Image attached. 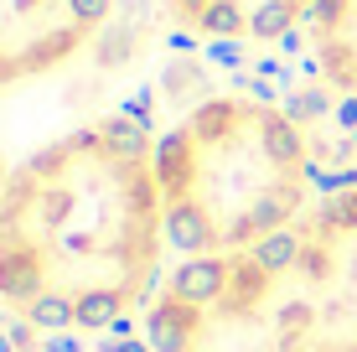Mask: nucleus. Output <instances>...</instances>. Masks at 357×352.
I'll use <instances>...</instances> for the list:
<instances>
[{"instance_id": "nucleus-1", "label": "nucleus", "mask_w": 357, "mask_h": 352, "mask_svg": "<svg viewBox=\"0 0 357 352\" xmlns=\"http://www.w3.org/2000/svg\"><path fill=\"white\" fill-rule=\"evenodd\" d=\"M89 36L78 0H0V63L10 83L63 68Z\"/></svg>"}, {"instance_id": "nucleus-2", "label": "nucleus", "mask_w": 357, "mask_h": 352, "mask_svg": "<svg viewBox=\"0 0 357 352\" xmlns=\"http://www.w3.org/2000/svg\"><path fill=\"white\" fill-rule=\"evenodd\" d=\"M311 31V63L331 89L352 99L357 93V0H311L301 16Z\"/></svg>"}, {"instance_id": "nucleus-3", "label": "nucleus", "mask_w": 357, "mask_h": 352, "mask_svg": "<svg viewBox=\"0 0 357 352\" xmlns=\"http://www.w3.org/2000/svg\"><path fill=\"white\" fill-rule=\"evenodd\" d=\"M213 6H233L243 16V42H285L301 26L311 0H166L176 26H197V16L213 10Z\"/></svg>"}, {"instance_id": "nucleus-4", "label": "nucleus", "mask_w": 357, "mask_h": 352, "mask_svg": "<svg viewBox=\"0 0 357 352\" xmlns=\"http://www.w3.org/2000/svg\"><path fill=\"white\" fill-rule=\"evenodd\" d=\"M151 166H155V181H161L166 202H181V197L197 187V171H202V145L192 140L187 125H176L161 145H155Z\"/></svg>"}, {"instance_id": "nucleus-5", "label": "nucleus", "mask_w": 357, "mask_h": 352, "mask_svg": "<svg viewBox=\"0 0 357 352\" xmlns=\"http://www.w3.org/2000/svg\"><path fill=\"white\" fill-rule=\"evenodd\" d=\"M254 135H259L264 161L275 166L280 176H301L305 171V140H301V125H295L290 114H280V109H269L259 99V109H254Z\"/></svg>"}, {"instance_id": "nucleus-6", "label": "nucleus", "mask_w": 357, "mask_h": 352, "mask_svg": "<svg viewBox=\"0 0 357 352\" xmlns=\"http://www.w3.org/2000/svg\"><path fill=\"white\" fill-rule=\"evenodd\" d=\"M301 176H280L275 187H264L259 197L249 202V213L238 217V228H233L228 238H238V244H254L259 234H275V228H285V217L301 208Z\"/></svg>"}, {"instance_id": "nucleus-7", "label": "nucleus", "mask_w": 357, "mask_h": 352, "mask_svg": "<svg viewBox=\"0 0 357 352\" xmlns=\"http://www.w3.org/2000/svg\"><path fill=\"white\" fill-rule=\"evenodd\" d=\"M42 280H47V264L31 244H6L0 249V296H6L10 306H31V300L42 296Z\"/></svg>"}, {"instance_id": "nucleus-8", "label": "nucleus", "mask_w": 357, "mask_h": 352, "mask_svg": "<svg viewBox=\"0 0 357 352\" xmlns=\"http://www.w3.org/2000/svg\"><path fill=\"white\" fill-rule=\"evenodd\" d=\"M197 311L202 306H192V300H181V296H166L161 306L151 311V321H145V342L155 352H187V342L197 337V326H202Z\"/></svg>"}, {"instance_id": "nucleus-9", "label": "nucleus", "mask_w": 357, "mask_h": 352, "mask_svg": "<svg viewBox=\"0 0 357 352\" xmlns=\"http://www.w3.org/2000/svg\"><path fill=\"white\" fill-rule=\"evenodd\" d=\"M228 259H213V254H197V259H181V270L171 275V296L192 300V306H213V300L228 296Z\"/></svg>"}, {"instance_id": "nucleus-10", "label": "nucleus", "mask_w": 357, "mask_h": 352, "mask_svg": "<svg viewBox=\"0 0 357 352\" xmlns=\"http://www.w3.org/2000/svg\"><path fill=\"white\" fill-rule=\"evenodd\" d=\"M166 234H171L176 249H187V259H197L218 238V228H213V217L202 213L197 197H181V202H166Z\"/></svg>"}, {"instance_id": "nucleus-11", "label": "nucleus", "mask_w": 357, "mask_h": 352, "mask_svg": "<svg viewBox=\"0 0 357 352\" xmlns=\"http://www.w3.org/2000/svg\"><path fill=\"white\" fill-rule=\"evenodd\" d=\"M93 130H98V140H104V151L119 155V161H145V155H155L151 130H145L140 119H130V114H109V119H98Z\"/></svg>"}, {"instance_id": "nucleus-12", "label": "nucleus", "mask_w": 357, "mask_h": 352, "mask_svg": "<svg viewBox=\"0 0 357 352\" xmlns=\"http://www.w3.org/2000/svg\"><path fill=\"white\" fill-rule=\"evenodd\" d=\"M301 254H305V244H301V234H295V228H275V234H259V238L249 244V259L259 264V270H269V275L301 270Z\"/></svg>"}, {"instance_id": "nucleus-13", "label": "nucleus", "mask_w": 357, "mask_h": 352, "mask_svg": "<svg viewBox=\"0 0 357 352\" xmlns=\"http://www.w3.org/2000/svg\"><path fill=\"white\" fill-rule=\"evenodd\" d=\"M228 264H233V270H228V296H223V306H228V311H254V306L264 300V290H269L275 275L259 270L249 254H243V259H228Z\"/></svg>"}, {"instance_id": "nucleus-14", "label": "nucleus", "mask_w": 357, "mask_h": 352, "mask_svg": "<svg viewBox=\"0 0 357 352\" xmlns=\"http://www.w3.org/2000/svg\"><path fill=\"white\" fill-rule=\"evenodd\" d=\"M26 321L42 337H57V332H68V326H78V300L63 296V290H42V296L26 306Z\"/></svg>"}, {"instance_id": "nucleus-15", "label": "nucleus", "mask_w": 357, "mask_h": 352, "mask_svg": "<svg viewBox=\"0 0 357 352\" xmlns=\"http://www.w3.org/2000/svg\"><path fill=\"white\" fill-rule=\"evenodd\" d=\"M119 316H125V296L119 290H83L78 296V326L83 332L104 337V326H114Z\"/></svg>"}, {"instance_id": "nucleus-16", "label": "nucleus", "mask_w": 357, "mask_h": 352, "mask_svg": "<svg viewBox=\"0 0 357 352\" xmlns=\"http://www.w3.org/2000/svg\"><path fill=\"white\" fill-rule=\"evenodd\" d=\"M311 326H316V311L305 306V300H290V306L275 316V342H280V352H295L305 337H311Z\"/></svg>"}, {"instance_id": "nucleus-17", "label": "nucleus", "mask_w": 357, "mask_h": 352, "mask_svg": "<svg viewBox=\"0 0 357 352\" xmlns=\"http://www.w3.org/2000/svg\"><path fill=\"white\" fill-rule=\"evenodd\" d=\"M321 228H337V234H352L357 228V187L331 192V202L321 208Z\"/></svg>"}, {"instance_id": "nucleus-18", "label": "nucleus", "mask_w": 357, "mask_h": 352, "mask_svg": "<svg viewBox=\"0 0 357 352\" xmlns=\"http://www.w3.org/2000/svg\"><path fill=\"white\" fill-rule=\"evenodd\" d=\"M301 270L311 275V280H321V275H331V249L316 238V244H305V254H301Z\"/></svg>"}, {"instance_id": "nucleus-19", "label": "nucleus", "mask_w": 357, "mask_h": 352, "mask_svg": "<svg viewBox=\"0 0 357 352\" xmlns=\"http://www.w3.org/2000/svg\"><path fill=\"white\" fill-rule=\"evenodd\" d=\"M316 114H326V93H321V89L301 93V99L290 104V119H295V125H301V119H316Z\"/></svg>"}, {"instance_id": "nucleus-20", "label": "nucleus", "mask_w": 357, "mask_h": 352, "mask_svg": "<svg viewBox=\"0 0 357 352\" xmlns=\"http://www.w3.org/2000/svg\"><path fill=\"white\" fill-rule=\"evenodd\" d=\"M42 352H83V342L68 337V332H57V337H42Z\"/></svg>"}, {"instance_id": "nucleus-21", "label": "nucleus", "mask_w": 357, "mask_h": 352, "mask_svg": "<svg viewBox=\"0 0 357 352\" xmlns=\"http://www.w3.org/2000/svg\"><path fill=\"white\" fill-rule=\"evenodd\" d=\"M104 352H155L151 342H104Z\"/></svg>"}, {"instance_id": "nucleus-22", "label": "nucleus", "mask_w": 357, "mask_h": 352, "mask_svg": "<svg viewBox=\"0 0 357 352\" xmlns=\"http://www.w3.org/2000/svg\"><path fill=\"white\" fill-rule=\"evenodd\" d=\"M109 332H114V342H135V337H130V332H135V326H130V316H119L114 326H109Z\"/></svg>"}, {"instance_id": "nucleus-23", "label": "nucleus", "mask_w": 357, "mask_h": 352, "mask_svg": "<svg viewBox=\"0 0 357 352\" xmlns=\"http://www.w3.org/2000/svg\"><path fill=\"white\" fill-rule=\"evenodd\" d=\"M0 352H16V342H10V332H0Z\"/></svg>"}, {"instance_id": "nucleus-24", "label": "nucleus", "mask_w": 357, "mask_h": 352, "mask_svg": "<svg viewBox=\"0 0 357 352\" xmlns=\"http://www.w3.org/2000/svg\"><path fill=\"white\" fill-rule=\"evenodd\" d=\"M0 202H6V176H0Z\"/></svg>"}, {"instance_id": "nucleus-25", "label": "nucleus", "mask_w": 357, "mask_h": 352, "mask_svg": "<svg viewBox=\"0 0 357 352\" xmlns=\"http://www.w3.org/2000/svg\"><path fill=\"white\" fill-rule=\"evenodd\" d=\"M352 145H357V130H352Z\"/></svg>"}]
</instances>
